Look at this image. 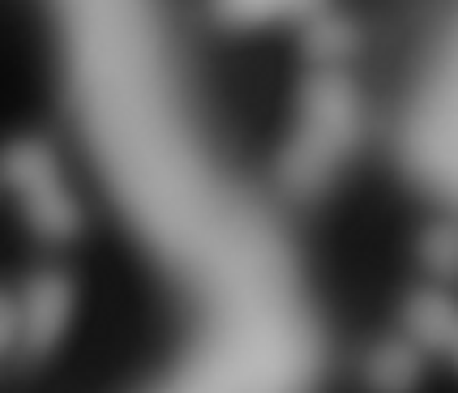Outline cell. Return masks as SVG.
I'll return each instance as SVG.
<instances>
[{"mask_svg":"<svg viewBox=\"0 0 458 393\" xmlns=\"http://www.w3.org/2000/svg\"><path fill=\"white\" fill-rule=\"evenodd\" d=\"M360 107L356 90L339 73H318L304 95V124L287 150V180L296 188H318L335 171V163L356 141Z\"/></svg>","mask_w":458,"mask_h":393,"instance_id":"obj_1","label":"cell"},{"mask_svg":"<svg viewBox=\"0 0 458 393\" xmlns=\"http://www.w3.org/2000/svg\"><path fill=\"white\" fill-rule=\"evenodd\" d=\"M4 176L13 184V193L21 196L30 222L43 236H69L73 231V201L64 193V184L56 176V163L43 150L39 141H21L4 155Z\"/></svg>","mask_w":458,"mask_h":393,"instance_id":"obj_2","label":"cell"},{"mask_svg":"<svg viewBox=\"0 0 458 393\" xmlns=\"http://www.w3.org/2000/svg\"><path fill=\"white\" fill-rule=\"evenodd\" d=\"M64 321H69V282L56 274H39L26 287L18 334L26 338L30 351H43V347L56 342V334L64 330Z\"/></svg>","mask_w":458,"mask_h":393,"instance_id":"obj_3","label":"cell"},{"mask_svg":"<svg viewBox=\"0 0 458 393\" xmlns=\"http://www.w3.org/2000/svg\"><path fill=\"white\" fill-rule=\"evenodd\" d=\"M215 9L236 26H253V21L287 18V13H309L313 0H215Z\"/></svg>","mask_w":458,"mask_h":393,"instance_id":"obj_4","label":"cell"},{"mask_svg":"<svg viewBox=\"0 0 458 393\" xmlns=\"http://www.w3.org/2000/svg\"><path fill=\"white\" fill-rule=\"evenodd\" d=\"M13 334H18V313H13V308L0 299V351L13 342Z\"/></svg>","mask_w":458,"mask_h":393,"instance_id":"obj_5","label":"cell"}]
</instances>
